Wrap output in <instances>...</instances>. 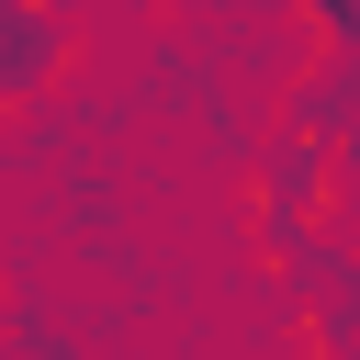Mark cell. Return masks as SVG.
Here are the masks:
<instances>
[{
	"mask_svg": "<svg viewBox=\"0 0 360 360\" xmlns=\"http://www.w3.org/2000/svg\"><path fill=\"white\" fill-rule=\"evenodd\" d=\"M304 11H315V22H326V34H338V79H326V90H338V101H349V90H360V0H304ZM338 101H326V112H338ZM326 112H315V124H304V135H326Z\"/></svg>",
	"mask_w": 360,
	"mask_h": 360,
	"instance_id": "cell-2",
	"label": "cell"
},
{
	"mask_svg": "<svg viewBox=\"0 0 360 360\" xmlns=\"http://www.w3.org/2000/svg\"><path fill=\"white\" fill-rule=\"evenodd\" d=\"M45 68H56V22L34 0H0V90H34Z\"/></svg>",
	"mask_w": 360,
	"mask_h": 360,
	"instance_id": "cell-1",
	"label": "cell"
}]
</instances>
